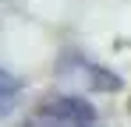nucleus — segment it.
Segmentation results:
<instances>
[{
    "mask_svg": "<svg viewBox=\"0 0 131 127\" xmlns=\"http://www.w3.org/2000/svg\"><path fill=\"white\" fill-rule=\"evenodd\" d=\"M39 109L50 113V117L74 120V124H96V109H92L85 99H78V95H53V99H46Z\"/></svg>",
    "mask_w": 131,
    "mask_h": 127,
    "instance_id": "f257e3e1",
    "label": "nucleus"
},
{
    "mask_svg": "<svg viewBox=\"0 0 131 127\" xmlns=\"http://www.w3.org/2000/svg\"><path fill=\"white\" fill-rule=\"evenodd\" d=\"M18 92H21V85L14 74H7V71H0V117H7L14 103H18Z\"/></svg>",
    "mask_w": 131,
    "mask_h": 127,
    "instance_id": "f03ea898",
    "label": "nucleus"
},
{
    "mask_svg": "<svg viewBox=\"0 0 131 127\" xmlns=\"http://www.w3.org/2000/svg\"><path fill=\"white\" fill-rule=\"evenodd\" d=\"M25 127H92V124H74V120H64V117H50V113H43V109H36V113L25 120Z\"/></svg>",
    "mask_w": 131,
    "mask_h": 127,
    "instance_id": "7ed1b4c3",
    "label": "nucleus"
},
{
    "mask_svg": "<svg viewBox=\"0 0 131 127\" xmlns=\"http://www.w3.org/2000/svg\"><path fill=\"white\" fill-rule=\"evenodd\" d=\"M89 81H92V88H99V92H117L121 88V78L99 71V67H89Z\"/></svg>",
    "mask_w": 131,
    "mask_h": 127,
    "instance_id": "20e7f679",
    "label": "nucleus"
}]
</instances>
